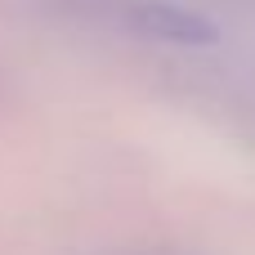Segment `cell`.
<instances>
[{
	"label": "cell",
	"instance_id": "obj_1",
	"mask_svg": "<svg viewBox=\"0 0 255 255\" xmlns=\"http://www.w3.org/2000/svg\"><path fill=\"white\" fill-rule=\"evenodd\" d=\"M134 22L143 27V36H157V40H175V45H193V40H211V27L206 18L179 9V4H166V0H143L134 9Z\"/></svg>",
	"mask_w": 255,
	"mask_h": 255
}]
</instances>
